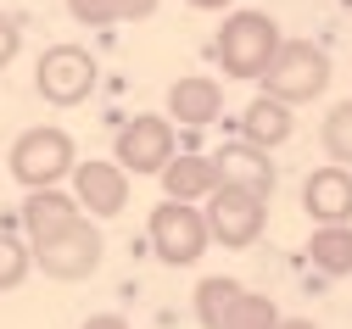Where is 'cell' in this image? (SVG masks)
<instances>
[{
	"mask_svg": "<svg viewBox=\"0 0 352 329\" xmlns=\"http://www.w3.org/2000/svg\"><path fill=\"white\" fill-rule=\"evenodd\" d=\"M280 51V23L269 12H230L218 23V39H212V56L230 78H263Z\"/></svg>",
	"mask_w": 352,
	"mask_h": 329,
	"instance_id": "1",
	"label": "cell"
},
{
	"mask_svg": "<svg viewBox=\"0 0 352 329\" xmlns=\"http://www.w3.org/2000/svg\"><path fill=\"white\" fill-rule=\"evenodd\" d=\"M6 168H12V179L23 184V190H56V184L78 168V146H73L67 128L39 123V128H23V134L12 139Z\"/></svg>",
	"mask_w": 352,
	"mask_h": 329,
	"instance_id": "2",
	"label": "cell"
},
{
	"mask_svg": "<svg viewBox=\"0 0 352 329\" xmlns=\"http://www.w3.org/2000/svg\"><path fill=\"white\" fill-rule=\"evenodd\" d=\"M257 84H263V95L280 101V106H307V101H319L324 84H330V56L314 39H280L269 73Z\"/></svg>",
	"mask_w": 352,
	"mask_h": 329,
	"instance_id": "3",
	"label": "cell"
},
{
	"mask_svg": "<svg viewBox=\"0 0 352 329\" xmlns=\"http://www.w3.org/2000/svg\"><path fill=\"white\" fill-rule=\"evenodd\" d=\"M28 251H34V268L45 279H56V285H78V279H90L101 268L107 240H101V223L78 218V223H67L62 234H51V240H39Z\"/></svg>",
	"mask_w": 352,
	"mask_h": 329,
	"instance_id": "4",
	"label": "cell"
},
{
	"mask_svg": "<svg viewBox=\"0 0 352 329\" xmlns=\"http://www.w3.org/2000/svg\"><path fill=\"white\" fill-rule=\"evenodd\" d=\"M96 78H101V67H96V56L84 51V45H51V51L39 56V67H34L39 101L56 106V112L84 106V101L96 95Z\"/></svg>",
	"mask_w": 352,
	"mask_h": 329,
	"instance_id": "5",
	"label": "cell"
},
{
	"mask_svg": "<svg viewBox=\"0 0 352 329\" xmlns=\"http://www.w3.org/2000/svg\"><path fill=\"white\" fill-rule=\"evenodd\" d=\"M201 218H207V234L224 251H246V246L263 240V229H269V201L241 190V184H218L207 196V207H201Z\"/></svg>",
	"mask_w": 352,
	"mask_h": 329,
	"instance_id": "6",
	"label": "cell"
},
{
	"mask_svg": "<svg viewBox=\"0 0 352 329\" xmlns=\"http://www.w3.org/2000/svg\"><path fill=\"white\" fill-rule=\"evenodd\" d=\"M146 234H151V251H157L168 268H190V262H201L207 246H212L201 207H185V201H157L151 218H146Z\"/></svg>",
	"mask_w": 352,
	"mask_h": 329,
	"instance_id": "7",
	"label": "cell"
},
{
	"mask_svg": "<svg viewBox=\"0 0 352 329\" xmlns=\"http://www.w3.org/2000/svg\"><path fill=\"white\" fill-rule=\"evenodd\" d=\"M173 157H179V134H173L168 117L157 112H140V117H129L112 139V162L123 173H162Z\"/></svg>",
	"mask_w": 352,
	"mask_h": 329,
	"instance_id": "8",
	"label": "cell"
},
{
	"mask_svg": "<svg viewBox=\"0 0 352 329\" xmlns=\"http://www.w3.org/2000/svg\"><path fill=\"white\" fill-rule=\"evenodd\" d=\"M73 201H78V212L90 218V223H107V218H118L123 207H129V173L118 168V162H78L73 168Z\"/></svg>",
	"mask_w": 352,
	"mask_h": 329,
	"instance_id": "9",
	"label": "cell"
},
{
	"mask_svg": "<svg viewBox=\"0 0 352 329\" xmlns=\"http://www.w3.org/2000/svg\"><path fill=\"white\" fill-rule=\"evenodd\" d=\"M302 212L314 218L319 229H336V223H352V168H314L302 179Z\"/></svg>",
	"mask_w": 352,
	"mask_h": 329,
	"instance_id": "10",
	"label": "cell"
},
{
	"mask_svg": "<svg viewBox=\"0 0 352 329\" xmlns=\"http://www.w3.org/2000/svg\"><path fill=\"white\" fill-rule=\"evenodd\" d=\"M224 117V84L207 78V73H185L168 84V123H185V128H207Z\"/></svg>",
	"mask_w": 352,
	"mask_h": 329,
	"instance_id": "11",
	"label": "cell"
},
{
	"mask_svg": "<svg viewBox=\"0 0 352 329\" xmlns=\"http://www.w3.org/2000/svg\"><path fill=\"white\" fill-rule=\"evenodd\" d=\"M291 134H296L291 106H280V101H269V95L246 101L241 117H235V139H246V146H257V151H280Z\"/></svg>",
	"mask_w": 352,
	"mask_h": 329,
	"instance_id": "12",
	"label": "cell"
},
{
	"mask_svg": "<svg viewBox=\"0 0 352 329\" xmlns=\"http://www.w3.org/2000/svg\"><path fill=\"white\" fill-rule=\"evenodd\" d=\"M212 162H218V184H241V190H252L263 201L274 196V162H269V151L246 146V139H230Z\"/></svg>",
	"mask_w": 352,
	"mask_h": 329,
	"instance_id": "13",
	"label": "cell"
},
{
	"mask_svg": "<svg viewBox=\"0 0 352 329\" xmlns=\"http://www.w3.org/2000/svg\"><path fill=\"white\" fill-rule=\"evenodd\" d=\"M157 179H162V201H185V207H196V201H207V196L218 190V162L201 157V151H190V157H173Z\"/></svg>",
	"mask_w": 352,
	"mask_h": 329,
	"instance_id": "14",
	"label": "cell"
},
{
	"mask_svg": "<svg viewBox=\"0 0 352 329\" xmlns=\"http://www.w3.org/2000/svg\"><path fill=\"white\" fill-rule=\"evenodd\" d=\"M84 212H78V201H73V190H28V201H23V229H28V246H39V240H51V234H62L67 223H78Z\"/></svg>",
	"mask_w": 352,
	"mask_h": 329,
	"instance_id": "15",
	"label": "cell"
},
{
	"mask_svg": "<svg viewBox=\"0 0 352 329\" xmlns=\"http://www.w3.org/2000/svg\"><path fill=\"white\" fill-rule=\"evenodd\" d=\"M307 257L324 279H346L352 273V223H336V229H314L307 240Z\"/></svg>",
	"mask_w": 352,
	"mask_h": 329,
	"instance_id": "16",
	"label": "cell"
},
{
	"mask_svg": "<svg viewBox=\"0 0 352 329\" xmlns=\"http://www.w3.org/2000/svg\"><path fill=\"white\" fill-rule=\"evenodd\" d=\"M235 296H241V285H235V279L207 273L201 285H196V324H201V329H224V313L235 307Z\"/></svg>",
	"mask_w": 352,
	"mask_h": 329,
	"instance_id": "17",
	"label": "cell"
},
{
	"mask_svg": "<svg viewBox=\"0 0 352 329\" xmlns=\"http://www.w3.org/2000/svg\"><path fill=\"white\" fill-rule=\"evenodd\" d=\"M224 329H280V307L263 291H241L235 307L224 313Z\"/></svg>",
	"mask_w": 352,
	"mask_h": 329,
	"instance_id": "18",
	"label": "cell"
},
{
	"mask_svg": "<svg viewBox=\"0 0 352 329\" xmlns=\"http://www.w3.org/2000/svg\"><path fill=\"white\" fill-rule=\"evenodd\" d=\"M319 139H324V157H330L336 168H352V101H336V106L324 112Z\"/></svg>",
	"mask_w": 352,
	"mask_h": 329,
	"instance_id": "19",
	"label": "cell"
},
{
	"mask_svg": "<svg viewBox=\"0 0 352 329\" xmlns=\"http://www.w3.org/2000/svg\"><path fill=\"white\" fill-rule=\"evenodd\" d=\"M28 273H34V251H28V240H17L12 229H0V296L17 291Z\"/></svg>",
	"mask_w": 352,
	"mask_h": 329,
	"instance_id": "20",
	"label": "cell"
},
{
	"mask_svg": "<svg viewBox=\"0 0 352 329\" xmlns=\"http://www.w3.org/2000/svg\"><path fill=\"white\" fill-rule=\"evenodd\" d=\"M67 17L84 28H112L118 23V0H67Z\"/></svg>",
	"mask_w": 352,
	"mask_h": 329,
	"instance_id": "21",
	"label": "cell"
},
{
	"mask_svg": "<svg viewBox=\"0 0 352 329\" xmlns=\"http://www.w3.org/2000/svg\"><path fill=\"white\" fill-rule=\"evenodd\" d=\"M23 51V28H17V17H6L0 12V73L12 67V56Z\"/></svg>",
	"mask_w": 352,
	"mask_h": 329,
	"instance_id": "22",
	"label": "cell"
},
{
	"mask_svg": "<svg viewBox=\"0 0 352 329\" xmlns=\"http://www.w3.org/2000/svg\"><path fill=\"white\" fill-rule=\"evenodd\" d=\"M157 12V0H118V23H146Z\"/></svg>",
	"mask_w": 352,
	"mask_h": 329,
	"instance_id": "23",
	"label": "cell"
},
{
	"mask_svg": "<svg viewBox=\"0 0 352 329\" xmlns=\"http://www.w3.org/2000/svg\"><path fill=\"white\" fill-rule=\"evenodd\" d=\"M78 329H135V324H129L123 313H90V318H84Z\"/></svg>",
	"mask_w": 352,
	"mask_h": 329,
	"instance_id": "24",
	"label": "cell"
},
{
	"mask_svg": "<svg viewBox=\"0 0 352 329\" xmlns=\"http://www.w3.org/2000/svg\"><path fill=\"white\" fill-rule=\"evenodd\" d=\"M185 6H196V12H230L235 0H185Z\"/></svg>",
	"mask_w": 352,
	"mask_h": 329,
	"instance_id": "25",
	"label": "cell"
},
{
	"mask_svg": "<svg viewBox=\"0 0 352 329\" xmlns=\"http://www.w3.org/2000/svg\"><path fill=\"white\" fill-rule=\"evenodd\" d=\"M280 329H319L314 318H280Z\"/></svg>",
	"mask_w": 352,
	"mask_h": 329,
	"instance_id": "26",
	"label": "cell"
}]
</instances>
